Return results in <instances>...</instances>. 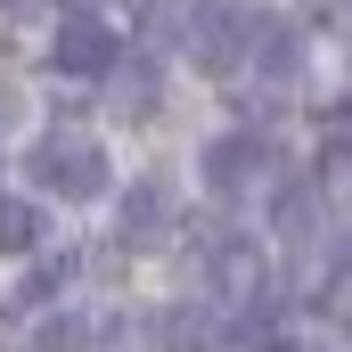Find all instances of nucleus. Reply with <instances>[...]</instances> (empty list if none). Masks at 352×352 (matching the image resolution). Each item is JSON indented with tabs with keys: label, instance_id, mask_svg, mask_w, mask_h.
<instances>
[{
	"label": "nucleus",
	"instance_id": "1",
	"mask_svg": "<svg viewBox=\"0 0 352 352\" xmlns=\"http://www.w3.org/2000/svg\"><path fill=\"white\" fill-rule=\"evenodd\" d=\"M33 180L74 205V197H98V188H107V164H98V148H90L82 131H50V140L33 148Z\"/></svg>",
	"mask_w": 352,
	"mask_h": 352
},
{
	"label": "nucleus",
	"instance_id": "2",
	"mask_svg": "<svg viewBox=\"0 0 352 352\" xmlns=\"http://www.w3.org/2000/svg\"><path fill=\"white\" fill-rule=\"evenodd\" d=\"M115 25L107 16H90V8H74V16H58V41H50V66L58 74H107L115 66Z\"/></svg>",
	"mask_w": 352,
	"mask_h": 352
},
{
	"label": "nucleus",
	"instance_id": "3",
	"mask_svg": "<svg viewBox=\"0 0 352 352\" xmlns=\"http://www.w3.org/2000/svg\"><path fill=\"white\" fill-rule=\"evenodd\" d=\"M213 287H221V295H246V303H263V287H270L263 246H254V238H221V246H213Z\"/></svg>",
	"mask_w": 352,
	"mask_h": 352
},
{
	"label": "nucleus",
	"instance_id": "4",
	"mask_svg": "<svg viewBox=\"0 0 352 352\" xmlns=\"http://www.w3.org/2000/svg\"><path fill=\"white\" fill-rule=\"evenodd\" d=\"M263 140H246V131H230V140H213V156H205V180L221 188V197H246V180L263 173Z\"/></svg>",
	"mask_w": 352,
	"mask_h": 352
},
{
	"label": "nucleus",
	"instance_id": "5",
	"mask_svg": "<svg viewBox=\"0 0 352 352\" xmlns=\"http://www.w3.org/2000/svg\"><path fill=\"white\" fill-rule=\"evenodd\" d=\"M246 41H254V16H246V8H213V16L197 25V58H205L213 74H221V66H238V50H246Z\"/></svg>",
	"mask_w": 352,
	"mask_h": 352
},
{
	"label": "nucleus",
	"instance_id": "6",
	"mask_svg": "<svg viewBox=\"0 0 352 352\" xmlns=\"http://www.w3.org/2000/svg\"><path fill=\"white\" fill-rule=\"evenodd\" d=\"M246 50H254V66H263L270 82H287V74L303 66V33L278 25V16H254V41H246Z\"/></svg>",
	"mask_w": 352,
	"mask_h": 352
},
{
	"label": "nucleus",
	"instance_id": "7",
	"mask_svg": "<svg viewBox=\"0 0 352 352\" xmlns=\"http://www.w3.org/2000/svg\"><path fill=\"white\" fill-rule=\"evenodd\" d=\"M164 205H173L164 180H131V188H123V238H156V230H164Z\"/></svg>",
	"mask_w": 352,
	"mask_h": 352
},
{
	"label": "nucleus",
	"instance_id": "8",
	"mask_svg": "<svg viewBox=\"0 0 352 352\" xmlns=\"http://www.w3.org/2000/svg\"><path fill=\"white\" fill-rule=\"evenodd\" d=\"M33 238H41V213L25 197H0V254H25Z\"/></svg>",
	"mask_w": 352,
	"mask_h": 352
},
{
	"label": "nucleus",
	"instance_id": "9",
	"mask_svg": "<svg viewBox=\"0 0 352 352\" xmlns=\"http://www.w3.org/2000/svg\"><path fill=\"white\" fill-rule=\"evenodd\" d=\"M164 344L173 352H205L213 344V311H188V303H180L173 320H164Z\"/></svg>",
	"mask_w": 352,
	"mask_h": 352
},
{
	"label": "nucleus",
	"instance_id": "10",
	"mask_svg": "<svg viewBox=\"0 0 352 352\" xmlns=\"http://www.w3.org/2000/svg\"><path fill=\"white\" fill-rule=\"evenodd\" d=\"M33 352H90V320H74V311L41 320V336H33Z\"/></svg>",
	"mask_w": 352,
	"mask_h": 352
},
{
	"label": "nucleus",
	"instance_id": "11",
	"mask_svg": "<svg viewBox=\"0 0 352 352\" xmlns=\"http://www.w3.org/2000/svg\"><path fill=\"white\" fill-rule=\"evenodd\" d=\"M66 278H74V263H41L33 278H25V303H50V295H58Z\"/></svg>",
	"mask_w": 352,
	"mask_h": 352
}]
</instances>
